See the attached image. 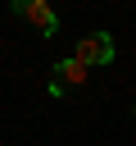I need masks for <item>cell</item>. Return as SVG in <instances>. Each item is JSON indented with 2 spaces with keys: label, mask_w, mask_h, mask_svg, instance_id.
I'll list each match as a JSON object with an SVG mask.
<instances>
[{
  "label": "cell",
  "mask_w": 136,
  "mask_h": 146,
  "mask_svg": "<svg viewBox=\"0 0 136 146\" xmlns=\"http://www.w3.org/2000/svg\"><path fill=\"white\" fill-rule=\"evenodd\" d=\"M73 59H77V64H86L91 73H95V68H104V64H113V36H109V32H86V36L77 41Z\"/></svg>",
  "instance_id": "obj_1"
},
{
  "label": "cell",
  "mask_w": 136,
  "mask_h": 146,
  "mask_svg": "<svg viewBox=\"0 0 136 146\" xmlns=\"http://www.w3.org/2000/svg\"><path fill=\"white\" fill-rule=\"evenodd\" d=\"M9 9H14L18 18H27V23H32L41 36H54V32H59V14H54L45 0H14Z\"/></svg>",
  "instance_id": "obj_2"
},
{
  "label": "cell",
  "mask_w": 136,
  "mask_h": 146,
  "mask_svg": "<svg viewBox=\"0 0 136 146\" xmlns=\"http://www.w3.org/2000/svg\"><path fill=\"white\" fill-rule=\"evenodd\" d=\"M91 68L77 64V59H59L54 64V82H50V96H63V87H86Z\"/></svg>",
  "instance_id": "obj_3"
}]
</instances>
